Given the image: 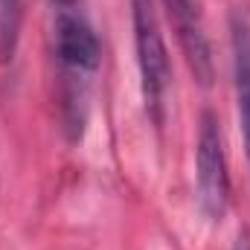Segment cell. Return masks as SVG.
<instances>
[{"label": "cell", "instance_id": "obj_1", "mask_svg": "<svg viewBox=\"0 0 250 250\" xmlns=\"http://www.w3.org/2000/svg\"><path fill=\"white\" fill-rule=\"evenodd\" d=\"M53 47L62 70L64 105L76 111V123L82 128L79 108L84 105L87 84L99 70L102 44L79 0H53Z\"/></svg>", "mask_w": 250, "mask_h": 250}, {"label": "cell", "instance_id": "obj_2", "mask_svg": "<svg viewBox=\"0 0 250 250\" xmlns=\"http://www.w3.org/2000/svg\"><path fill=\"white\" fill-rule=\"evenodd\" d=\"M131 23H134V47L140 67V87L143 102L154 125L166 120V96L172 87V62L160 32L154 0H131Z\"/></svg>", "mask_w": 250, "mask_h": 250}, {"label": "cell", "instance_id": "obj_3", "mask_svg": "<svg viewBox=\"0 0 250 250\" xmlns=\"http://www.w3.org/2000/svg\"><path fill=\"white\" fill-rule=\"evenodd\" d=\"M195 181H198V207L209 221H221L230 207V172L224 154L221 125L212 111L201 114L198 148H195Z\"/></svg>", "mask_w": 250, "mask_h": 250}, {"label": "cell", "instance_id": "obj_4", "mask_svg": "<svg viewBox=\"0 0 250 250\" xmlns=\"http://www.w3.org/2000/svg\"><path fill=\"white\" fill-rule=\"evenodd\" d=\"M166 9H169V18L175 23V32L181 38V47L187 53V62L195 79L201 84H209L212 82V50L204 32L198 0H166Z\"/></svg>", "mask_w": 250, "mask_h": 250}, {"label": "cell", "instance_id": "obj_5", "mask_svg": "<svg viewBox=\"0 0 250 250\" xmlns=\"http://www.w3.org/2000/svg\"><path fill=\"white\" fill-rule=\"evenodd\" d=\"M230 44H233V84H236V108L245 137V151L250 163V23L242 12L230 18Z\"/></svg>", "mask_w": 250, "mask_h": 250}, {"label": "cell", "instance_id": "obj_6", "mask_svg": "<svg viewBox=\"0 0 250 250\" xmlns=\"http://www.w3.org/2000/svg\"><path fill=\"white\" fill-rule=\"evenodd\" d=\"M21 21H23V3L21 0H0V64L12 62L18 53Z\"/></svg>", "mask_w": 250, "mask_h": 250}, {"label": "cell", "instance_id": "obj_7", "mask_svg": "<svg viewBox=\"0 0 250 250\" xmlns=\"http://www.w3.org/2000/svg\"><path fill=\"white\" fill-rule=\"evenodd\" d=\"M233 250H250V233H242V236L236 239V245H233Z\"/></svg>", "mask_w": 250, "mask_h": 250}]
</instances>
